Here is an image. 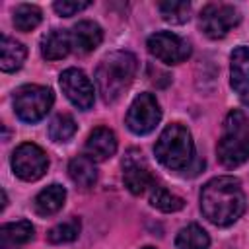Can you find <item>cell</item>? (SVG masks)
Returning a JSON list of instances; mask_svg holds the SVG:
<instances>
[{
  "label": "cell",
  "instance_id": "6da1fadb",
  "mask_svg": "<svg viewBox=\"0 0 249 249\" xmlns=\"http://www.w3.org/2000/svg\"><path fill=\"white\" fill-rule=\"evenodd\" d=\"M200 210L214 226H230L245 210V195L239 179L224 175L210 179L200 191Z\"/></svg>",
  "mask_w": 249,
  "mask_h": 249
},
{
  "label": "cell",
  "instance_id": "7a4b0ae2",
  "mask_svg": "<svg viewBox=\"0 0 249 249\" xmlns=\"http://www.w3.org/2000/svg\"><path fill=\"white\" fill-rule=\"evenodd\" d=\"M138 60L128 51L109 53L95 70L97 89L105 103H115L136 76Z\"/></svg>",
  "mask_w": 249,
  "mask_h": 249
},
{
  "label": "cell",
  "instance_id": "3957f363",
  "mask_svg": "<svg viewBox=\"0 0 249 249\" xmlns=\"http://www.w3.org/2000/svg\"><path fill=\"white\" fill-rule=\"evenodd\" d=\"M222 165L237 167L249 160V121L243 111H230L216 146Z\"/></svg>",
  "mask_w": 249,
  "mask_h": 249
},
{
  "label": "cell",
  "instance_id": "277c9868",
  "mask_svg": "<svg viewBox=\"0 0 249 249\" xmlns=\"http://www.w3.org/2000/svg\"><path fill=\"white\" fill-rule=\"evenodd\" d=\"M154 154L169 169H187L195 160V142L189 128L179 123L167 124L154 146Z\"/></svg>",
  "mask_w": 249,
  "mask_h": 249
},
{
  "label": "cell",
  "instance_id": "5b68a950",
  "mask_svg": "<svg viewBox=\"0 0 249 249\" xmlns=\"http://www.w3.org/2000/svg\"><path fill=\"white\" fill-rule=\"evenodd\" d=\"M53 103H54V95L53 89L47 86L27 84L18 88L14 93V111L25 123L41 121L51 111Z\"/></svg>",
  "mask_w": 249,
  "mask_h": 249
},
{
  "label": "cell",
  "instance_id": "8992f818",
  "mask_svg": "<svg viewBox=\"0 0 249 249\" xmlns=\"http://www.w3.org/2000/svg\"><path fill=\"white\" fill-rule=\"evenodd\" d=\"M12 169L23 181H37L47 173L49 158L37 144L23 142L12 154Z\"/></svg>",
  "mask_w": 249,
  "mask_h": 249
},
{
  "label": "cell",
  "instance_id": "52a82bcc",
  "mask_svg": "<svg viewBox=\"0 0 249 249\" xmlns=\"http://www.w3.org/2000/svg\"><path fill=\"white\" fill-rule=\"evenodd\" d=\"M241 16L237 8L230 4H206L198 16L200 29L210 39H222L239 23Z\"/></svg>",
  "mask_w": 249,
  "mask_h": 249
},
{
  "label": "cell",
  "instance_id": "ba28073f",
  "mask_svg": "<svg viewBox=\"0 0 249 249\" xmlns=\"http://www.w3.org/2000/svg\"><path fill=\"white\" fill-rule=\"evenodd\" d=\"M161 119V109L152 93H140L134 97L126 111V126L134 134H148Z\"/></svg>",
  "mask_w": 249,
  "mask_h": 249
},
{
  "label": "cell",
  "instance_id": "9c48e42d",
  "mask_svg": "<svg viewBox=\"0 0 249 249\" xmlns=\"http://www.w3.org/2000/svg\"><path fill=\"white\" fill-rule=\"evenodd\" d=\"M146 47L152 56L165 64H179L191 56V45L171 31H158L150 35Z\"/></svg>",
  "mask_w": 249,
  "mask_h": 249
},
{
  "label": "cell",
  "instance_id": "30bf717a",
  "mask_svg": "<svg viewBox=\"0 0 249 249\" xmlns=\"http://www.w3.org/2000/svg\"><path fill=\"white\" fill-rule=\"evenodd\" d=\"M60 88L64 95L82 111L89 109L93 105V86L89 78L80 68H68L60 74Z\"/></svg>",
  "mask_w": 249,
  "mask_h": 249
},
{
  "label": "cell",
  "instance_id": "8fae6325",
  "mask_svg": "<svg viewBox=\"0 0 249 249\" xmlns=\"http://www.w3.org/2000/svg\"><path fill=\"white\" fill-rule=\"evenodd\" d=\"M123 181L124 187L132 193V195H142L144 191L152 189L154 177L150 173V167L146 163V160L142 158V154L138 150H130L124 160H123Z\"/></svg>",
  "mask_w": 249,
  "mask_h": 249
},
{
  "label": "cell",
  "instance_id": "7c38bea8",
  "mask_svg": "<svg viewBox=\"0 0 249 249\" xmlns=\"http://www.w3.org/2000/svg\"><path fill=\"white\" fill-rule=\"evenodd\" d=\"M86 152L93 161H105L117 152V136L107 126H97L86 140Z\"/></svg>",
  "mask_w": 249,
  "mask_h": 249
},
{
  "label": "cell",
  "instance_id": "4fadbf2b",
  "mask_svg": "<svg viewBox=\"0 0 249 249\" xmlns=\"http://www.w3.org/2000/svg\"><path fill=\"white\" fill-rule=\"evenodd\" d=\"M70 37H72V47L76 51H80V53H91V51H95L101 45L103 31H101V27L95 21L84 19V21H78L72 27Z\"/></svg>",
  "mask_w": 249,
  "mask_h": 249
},
{
  "label": "cell",
  "instance_id": "5bb4252c",
  "mask_svg": "<svg viewBox=\"0 0 249 249\" xmlns=\"http://www.w3.org/2000/svg\"><path fill=\"white\" fill-rule=\"evenodd\" d=\"M230 84L237 93H249V47L233 49L230 56Z\"/></svg>",
  "mask_w": 249,
  "mask_h": 249
},
{
  "label": "cell",
  "instance_id": "9a60e30c",
  "mask_svg": "<svg viewBox=\"0 0 249 249\" xmlns=\"http://www.w3.org/2000/svg\"><path fill=\"white\" fill-rule=\"evenodd\" d=\"M72 49V37L64 29H51L41 39V54L47 60H60Z\"/></svg>",
  "mask_w": 249,
  "mask_h": 249
},
{
  "label": "cell",
  "instance_id": "2e32d148",
  "mask_svg": "<svg viewBox=\"0 0 249 249\" xmlns=\"http://www.w3.org/2000/svg\"><path fill=\"white\" fill-rule=\"evenodd\" d=\"M27 56V49L23 43L2 35L0 37V68L4 72H16L23 66V60Z\"/></svg>",
  "mask_w": 249,
  "mask_h": 249
},
{
  "label": "cell",
  "instance_id": "e0dca14e",
  "mask_svg": "<svg viewBox=\"0 0 249 249\" xmlns=\"http://www.w3.org/2000/svg\"><path fill=\"white\" fill-rule=\"evenodd\" d=\"M64 200H66V189L62 185H49L45 187L33 200V208L39 216H51L54 212H58L62 206H64Z\"/></svg>",
  "mask_w": 249,
  "mask_h": 249
},
{
  "label": "cell",
  "instance_id": "ac0fdd59",
  "mask_svg": "<svg viewBox=\"0 0 249 249\" xmlns=\"http://www.w3.org/2000/svg\"><path fill=\"white\" fill-rule=\"evenodd\" d=\"M68 175L80 189H91L97 181V169L89 156H76L68 163Z\"/></svg>",
  "mask_w": 249,
  "mask_h": 249
},
{
  "label": "cell",
  "instance_id": "d6986e66",
  "mask_svg": "<svg viewBox=\"0 0 249 249\" xmlns=\"http://www.w3.org/2000/svg\"><path fill=\"white\" fill-rule=\"evenodd\" d=\"M33 226L27 220H19V222H10L4 224L0 228V245L2 249H10L16 245H23L27 241L33 239Z\"/></svg>",
  "mask_w": 249,
  "mask_h": 249
},
{
  "label": "cell",
  "instance_id": "ffe728a7",
  "mask_svg": "<svg viewBox=\"0 0 249 249\" xmlns=\"http://www.w3.org/2000/svg\"><path fill=\"white\" fill-rule=\"evenodd\" d=\"M175 247L177 249H208L210 237L198 224H189L177 233Z\"/></svg>",
  "mask_w": 249,
  "mask_h": 249
},
{
  "label": "cell",
  "instance_id": "44dd1931",
  "mask_svg": "<svg viewBox=\"0 0 249 249\" xmlns=\"http://www.w3.org/2000/svg\"><path fill=\"white\" fill-rule=\"evenodd\" d=\"M150 204L161 212H177L185 206V200L181 196L173 195L171 191H167L165 187L154 185L150 189Z\"/></svg>",
  "mask_w": 249,
  "mask_h": 249
},
{
  "label": "cell",
  "instance_id": "7402d4cb",
  "mask_svg": "<svg viewBox=\"0 0 249 249\" xmlns=\"http://www.w3.org/2000/svg\"><path fill=\"white\" fill-rule=\"evenodd\" d=\"M158 10H160V16L167 23H173V25H181V23L189 21V18H191V4L189 2H181V0L160 2Z\"/></svg>",
  "mask_w": 249,
  "mask_h": 249
},
{
  "label": "cell",
  "instance_id": "603a6c76",
  "mask_svg": "<svg viewBox=\"0 0 249 249\" xmlns=\"http://www.w3.org/2000/svg\"><path fill=\"white\" fill-rule=\"evenodd\" d=\"M41 10L35 4H19L14 12V27L18 31H31L41 23Z\"/></svg>",
  "mask_w": 249,
  "mask_h": 249
},
{
  "label": "cell",
  "instance_id": "cb8c5ba5",
  "mask_svg": "<svg viewBox=\"0 0 249 249\" xmlns=\"http://www.w3.org/2000/svg\"><path fill=\"white\" fill-rule=\"evenodd\" d=\"M76 130H78L76 121L70 115H64V113L62 115H56L51 121V124H49V136L54 142H66V140H70L76 134Z\"/></svg>",
  "mask_w": 249,
  "mask_h": 249
},
{
  "label": "cell",
  "instance_id": "d4e9b609",
  "mask_svg": "<svg viewBox=\"0 0 249 249\" xmlns=\"http://www.w3.org/2000/svg\"><path fill=\"white\" fill-rule=\"evenodd\" d=\"M80 230H82L80 220L78 218H70V220H66V222L56 224L54 228H51L47 239L51 243H70V241H74L80 235Z\"/></svg>",
  "mask_w": 249,
  "mask_h": 249
},
{
  "label": "cell",
  "instance_id": "484cf974",
  "mask_svg": "<svg viewBox=\"0 0 249 249\" xmlns=\"http://www.w3.org/2000/svg\"><path fill=\"white\" fill-rule=\"evenodd\" d=\"M88 6H89L88 0H60V2H54V4H53L54 12H56L58 16H64V18L78 14V12L86 10Z\"/></svg>",
  "mask_w": 249,
  "mask_h": 249
},
{
  "label": "cell",
  "instance_id": "4316f807",
  "mask_svg": "<svg viewBox=\"0 0 249 249\" xmlns=\"http://www.w3.org/2000/svg\"><path fill=\"white\" fill-rule=\"evenodd\" d=\"M142 249H156V247H150V245H148V247H142Z\"/></svg>",
  "mask_w": 249,
  "mask_h": 249
}]
</instances>
